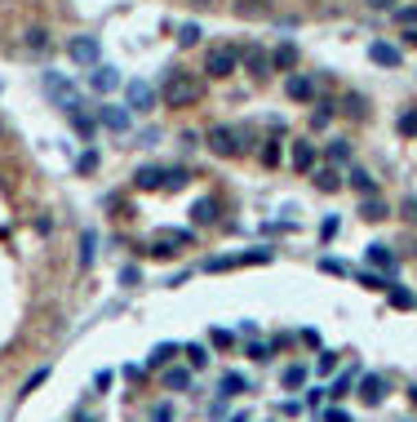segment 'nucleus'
<instances>
[{
  "label": "nucleus",
  "instance_id": "37",
  "mask_svg": "<svg viewBox=\"0 0 417 422\" xmlns=\"http://www.w3.org/2000/svg\"><path fill=\"white\" fill-rule=\"evenodd\" d=\"M27 45H32V49H45V45H49V36H45V27H32V32H27Z\"/></svg>",
  "mask_w": 417,
  "mask_h": 422
},
{
  "label": "nucleus",
  "instance_id": "10",
  "mask_svg": "<svg viewBox=\"0 0 417 422\" xmlns=\"http://www.w3.org/2000/svg\"><path fill=\"white\" fill-rule=\"evenodd\" d=\"M67 54L75 62H98V40H93V36H75V40L67 45Z\"/></svg>",
  "mask_w": 417,
  "mask_h": 422
},
{
  "label": "nucleus",
  "instance_id": "50",
  "mask_svg": "<svg viewBox=\"0 0 417 422\" xmlns=\"http://www.w3.org/2000/svg\"><path fill=\"white\" fill-rule=\"evenodd\" d=\"M373 9H395V0H368Z\"/></svg>",
  "mask_w": 417,
  "mask_h": 422
},
{
  "label": "nucleus",
  "instance_id": "38",
  "mask_svg": "<svg viewBox=\"0 0 417 422\" xmlns=\"http://www.w3.org/2000/svg\"><path fill=\"white\" fill-rule=\"evenodd\" d=\"M45 378H49V369H36V373H32V378H27V382H23V396H32V391H36V387H40V382H45Z\"/></svg>",
  "mask_w": 417,
  "mask_h": 422
},
{
  "label": "nucleus",
  "instance_id": "39",
  "mask_svg": "<svg viewBox=\"0 0 417 422\" xmlns=\"http://www.w3.org/2000/svg\"><path fill=\"white\" fill-rule=\"evenodd\" d=\"M262 165H267V169H276V165H280V147H276V143L262 147Z\"/></svg>",
  "mask_w": 417,
  "mask_h": 422
},
{
  "label": "nucleus",
  "instance_id": "17",
  "mask_svg": "<svg viewBox=\"0 0 417 422\" xmlns=\"http://www.w3.org/2000/svg\"><path fill=\"white\" fill-rule=\"evenodd\" d=\"M89 84H93L98 93H107V89H116V84H120V76H116V67H93Z\"/></svg>",
  "mask_w": 417,
  "mask_h": 422
},
{
  "label": "nucleus",
  "instance_id": "7",
  "mask_svg": "<svg viewBox=\"0 0 417 422\" xmlns=\"http://www.w3.org/2000/svg\"><path fill=\"white\" fill-rule=\"evenodd\" d=\"M284 93H289L293 102H315V84H311V76H302V71H289Z\"/></svg>",
  "mask_w": 417,
  "mask_h": 422
},
{
  "label": "nucleus",
  "instance_id": "34",
  "mask_svg": "<svg viewBox=\"0 0 417 422\" xmlns=\"http://www.w3.org/2000/svg\"><path fill=\"white\" fill-rule=\"evenodd\" d=\"M187 178H191L187 169H169V174H165V191H178V187H187Z\"/></svg>",
  "mask_w": 417,
  "mask_h": 422
},
{
  "label": "nucleus",
  "instance_id": "47",
  "mask_svg": "<svg viewBox=\"0 0 417 422\" xmlns=\"http://www.w3.org/2000/svg\"><path fill=\"white\" fill-rule=\"evenodd\" d=\"M324 422H350V418L342 414V409H329V414H324Z\"/></svg>",
  "mask_w": 417,
  "mask_h": 422
},
{
  "label": "nucleus",
  "instance_id": "1",
  "mask_svg": "<svg viewBox=\"0 0 417 422\" xmlns=\"http://www.w3.org/2000/svg\"><path fill=\"white\" fill-rule=\"evenodd\" d=\"M160 98H165V107H174V111L178 107H195V102L204 98V80L191 76V71H182V67H169Z\"/></svg>",
  "mask_w": 417,
  "mask_h": 422
},
{
  "label": "nucleus",
  "instance_id": "6",
  "mask_svg": "<svg viewBox=\"0 0 417 422\" xmlns=\"http://www.w3.org/2000/svg\"><path fill=\"white\" fill-rule=\"evenodd\" d=\"M240 62H244V67H249L258 80H267L271 71H276V67H271V54H267V49H258V45H249V49L240 54Z\"/></svg>",
  "mask_w": 417,
  "mask_h": 422
},
{
  "label": "nucleus",
  "instance_id": "31",
  "mask_svg": "<svg viewBox=\"0 0 417 422\" xmlns=\"http://www.w3.org/2000/svg\"><path fill=\"white\" fill-rule=\"evenodd\" d=\"M178 45H187V49H191V45H200V27H195V23H182V27H178Z\"/></svg>",
  "mask_w": 417,
  "mask_h": 422
},
{
  "label": "nucleus",
  "instance_id": "29",
  "mask_svg": "<svg viewBox=\"0 0 417 422\" xmlns=\"http://www.w3.org/2000/svg\"><path fill=\"white\" fill-rule=\"evenodd\" d=\"M315 107H320V111H311V125H315V129H324L329 120H333V102H329V98H320Z\"/></svg>",
  "mask_w": 417,
  "mask_h": 422
},
{
  "label": "nucleus",
  "instance_id": "48",
  "mask_svg": "<svg viewBox=\"0 0 417 422\" xmlns=\"http://www.w3.org/2000/svg\"><path fill=\"white\" fill-rule=\"evenodd\" d=\"M404 45H409V49H417V27H409V32H404Z\"/></svg>",
  "mask_w": 417,
  "mask_h": 422
},
{
  "label": "nucleus",
  "instance_id": "27",
  "mask_svg": "<svg viewBox=\"0 0 417 422\" xmlns=\"http://www.w3.org/2000/svg\"><path fill=\"white\" fill-rule=\"evenodd\" d=\"M350 387H355V373H337V382H333V391H329V396H333V400H346L350 396Z\"/></svg>",
  "mask_w": 417,
  "mask_h": 422
},
{
  "label": "nucleus",
  "instance_id": "35",
  "mask_svg": "<svg viewBox=\"0 0 417 422\" xmlns=\"http://www.w3.org/2000/svg\"><path fill=\"white\" fill-rule=\"evenodd\" d=\"M187 360H191V369H204V364H208V351H204L200 342H191V347H187Z\"/></svg>",
  "mask_w": 417,
  "mask_h": 422
},
{
  "label": "nucleus",
  "instance_id": "16",
  "mask_svg": "<svg viewBox=\"0 0 417 422\" xmlns=\"http://www.w3.org/2000/svg\"><path fill=\"white\" fill-rule=\"evenodd\" d=\"M98 125L125 129V125H129V111H125V107H98Z\"/></svg>",
  "mask_w": 417,
  "mask_h": 422
},
{
  "label": "nucleus",
  "instance_id": "11",
  "mask_svg": "<svg viewBox=\"0 0 417 422\" xmlns=\"http://www.w3.org/2000/svg\"><path fill=\"white\" fill-rule=\"evenodd\" d=\"M271 67H276V71H293V67H298V45H293V40H280L276 54H271Z\"/></svg>",
  "mask_w": 417,
  "mask_h": 422
},
{
  "label": "nucleus",
  "instance_id": "23",
  "mask_svg": "<svg viewBox=\"0 0 417 422\" xmlns=\"http://www.w3.org/2000/svg\"><path fill=\"white\" fill-rule=\"evenodd\" d=\"M213 218H217V200H195L191 222H213Z\"/></svg>",
  "mask_w": 417,
  "mask_h": 422
},
{
  "label": "nucleus",
  "instance_id": "25",
  "mask_svg": "<svg viewBox=\"0 0 417 422\" xmlns=\"http://www.w3.org/2000/svg\"><path fill=\"white\" fill-rule=\"evenodd\" d=\"M165 387L169 391H187V387H191V373H187V369H169L165 373Z\"/></svg>",
  "mask_w": 417,
  "mask_h": 422
},
{
  "label": "nucleus",
  "instance_id": "20",
  "mask_svg": "<svg viewBox=\"0 0 417 422\" xmlns=\"http://www.w3.org/2000/svg\"><path fill=\"white\" fill-rule=\"evenodd\" d=\"M45 89H49L53 98L62 102V107H67V102H71V84H62V76H58V71H49V76H45Z\"/></svg>",
  "mask_w": 417,
  "mask_h": 422
},
{
  "label": "nucleus",
  "instance_id": "41",
  "mask_svg": "<svg viewBox=\"0 0 417 422\" xmlns=\"http://www.w3.org/2000/svg\"><path fill=\"white\" fill-rule=\"evenodd\" d=\"M75 169H80V174H93V169H98V152H84L80 161H75Z\"/></svg>",
  "mask_w": 417,
  "mask_h": 422
},
{
  "label": "nucleus",
  "instance_id": "43",
  "mask_svg": "<svg viewBox=\"0 0 417 422\" xmlns=\"http://www.w3.org/2000/svg\"><path fill=\"white\" fill-rule=\"evenodd\" d=\"M337 369V355L333 351H320V373H333Z\"/></svg>",
  "mask_w": 417,
  "mask_h": 422
},
{
  "label": "nucleus",
  "instance_id": "21",
  "mask_svg": "<svg viewBox=\"0 0 417 422\" xmlns=\"http://www.w3.org/2000/svg\"><path fill=\"white\" fill-rule=\"evenodd\" d=\"M368 262H373V267H386V271H395V253L386 249V245H368Z\"/></svg>",
  "mask_w": 417,
  "mask_h": 422
},
{
  "label": "nucleus",
  "instance_id": "2",
  "mask_svg": "<svg viewBox=\"0 0 417 422\" xmlns=\"http://www.w3.org/2000/svg\"><path fill=\"white\" fill-rule=\"evenodd\" d=\"M208 152L222 156V161L244 156V129H235V125H213V129H208Z\"/></svg>",
  "mask_w": 417,
  "mask_h": 422
},
{
  "label": "nucleus",
  "instance_id": "8",
  "mask_svg": "<svg viewBox=\"0 0 417 422\" xmlns=\"http://www.w3.org/2000/svg\"><path fill=\"white\" fill-rule=\"evenodd\" d=\"M311 178H315V187H320V191H329V196L342 191V169H337V165H315V169H311Z\"/></svg>",
  "mask_w": 417,
  "mask_h": 422
},
{
  "label": "nucleus",
  "instance_id": "28",
  "mask_svg": "<svg viewBox=\"0 0 417 422\" xmlns=\"http://www.w3.org/2000/svg\"><path fill=\"white\" fill-rule=\"evenodd\" d=\"M93 249H98V236L84 231V236H80V267H93Z\"/></svg>",
  "mask_w": 417,
  "mask_h": 422
},
{
  "label": "nucleus",
  "instance_id": "18",
  "mask_svg": "<svg viewBox=\"0 0 417 422\" xmlns=\"http://www.w3.org/2000/svg\"><path fill=\"white\" fill-rule=\"evenodd\" d=\"M235 14L240 18H271V5L267 0H235Z\"/></svg>",
  "mask_w": 417,
  "mask_h": 422
},
{
  "label": "nucleus",
  "instance_id": "22",
  "mask_svg": "<svg viewBox=\"0 0 417 422\" xmlns=\"http://www.w3.org/2000/svg\"><path fill=\"white\" fill-rule=\"evenodd\" d=\"M329 161H333L337 169L350 165V147H346V138H333V143H329Z\"/></svg>",
  "mask_w": 417,
  "mask_h": 422
},
{
  "label": "nucleus",
  "instance_id": "19",
  "mask_svg": "<svg viewBox=\"0 0 417 422\" xmlns=\"http://www.w3.org/2000/svg\"><path fill=\"white\" fill-rule=\"evenodd\" d=\"M359 213H364L368 222H382V218H386V213H391V209H386V200H377V196H364V204H359Z\"/></svg>",
  "mask_w": 417,
  "mask_h": 422
},
{
  "label": "nucleus",
  "instance_id": "5",
  "mask_svg": "<svg viewBox=\"0 0 417 422\" xmlns=\"http://www.w3.org/2000/svg\"><path fill=\"white\" fill-rule=\"evenodd\" d=\"M125 98H129V111H156V89L147 80H134L125 89Z\"/></svg>",
  "mask_w": 417,
  "mask_h": 422
},
{
  "label": "nucleus",
  "instance_id": "3",
  "mask_svg": "<svg viewBox=\"0 0 417 422\" xmlns=\"http://www.w3.org/2000/svg\"><path fill=\"white\" fill-rule=\"evenodd\" d=\"M235 67H240V49H231V45H213V49H204V71L213 80L235 76Z\"/></svg>",
  "mask_w": 417,
  "mask_h": 422
},
{
  "label": "nucleus",
  "instance_id": "33",
  "mask_svg": "<svg viewBox=\"0 0 417 422\" xmlns=\"http://www.w3.org/2000/svg\"><path fill=\"white\" fill-rule=\"evenodd\" d=\"M302 382H307V369H302V364H289V369H284V387H302Z\"/></svg>",
  "mask_w": 417,
  "mask_h": 422
},
{
  "label": "nucleus",
  "instance_id": "52",
  "mask_svg": "<svg viewBox=\"0 0 417 422\" xmlns=\"http://www.w3.org/2000/svg\"><path fill=\"white\" fill-rule=\"evenodd\" d=\"M84 422H98V418H84Z\"/></svg>",
  "mask_w": 417,
  "mask_h": 422
},
{
  "label": "nucleus",
  "instance_id": "32",
  "mask_svg": "<svg viewBox=\"0 0 417 422\" xmlns=\"http://www.w3.org/2000/svg\"><path fill=\"white\" fill-rule=\"evenodd\" d=\"M240 391H249V382H244L240 373H226V378H222V396H240Z\"/></svg>",
  "mask_w": 417,
  "mask_h": 422
},
{
  "label": "nucleus",
  "instance_id": "13",
  "mask_svg": "<svg viewBox=\"0 0 417 422\" xmlns=\"http://www.w3.org/2000/svg\"><path fill=\"white\" fill-rule=\"evenodd\" d=\"M382 391H386V378H382V373H368V378L359 382V396H364V405H382Z\"/></svg>",
  "mask_w": 417,
  "mask_h": 422
},
{
  "label": "nucleus",
  "instance_id": "12",
  "mask_svg": "<svg viewBox=\"0 0 417 422\" xmlns=\"http://www.w3.org/2000/svg\"><path fill=\"white\" fill-rule=\"evenodd\" d=\"M368 58H373L377 67H400V49H395V45H386V40H373V45H368Z\"/></svg>",
  "mask_w": 417,
  "mask_h": 422
},
{
  "label": "nucleus",
  "instance_id": "42",
  "mask_svg": "<svg viewBox=\"0 0 417 422\" xmlns=\"http://www.w3.org/2000/svg\"><path fill=\"white\" fill-rule=\"evenodd\" d=\"M395 18H400L404 27H417V5H409V9H395Z\"/></svg>",
  "mask_w": 417,
  "mask_h": 422
},
{
  "label": "nucleus",
  "instance_id": "36",
  "mask_svg": "<svg viewBox=\"0 0 417 422\" xmlns=\"http://www.w3.org/2000/svg\"><path fill=\"white\" fill-rule=\"evenodd\" d=\"M208 342H213V347H222V351H226V347H235V333H226V329H213V333H208Z\"/></svg>",
  "mask_w": 417,
  "mask_h": 422
},
{
  "label": "nucleus",
  "instance_id": "51",
  "mask_svg": "<svg viewBox=\"0 0 417 422\" xmlns=\"http://www.w3.org/2000/svg\"><path fill=\"white\" fill-rule=\"evenodd\" d=\"M409 396H413V405H417V387H409Z\"/></svg>",
  "mask_w": 417,
  "mask_h": 422
},
{
  "label": "nucleus",
  "instance_id": "26",
  "mask_svg": "<svg viewBox=\"0 0 417 422\" xmlns=\"http://www.w3.org/2000/svg\"><path fill=\"white\" fill-rule=\"evenodd\" d=\"M386 298H391L395 312H409V307H417V303H413V294H409V289H400V285H391V294H386Z\"/></svg>",
  "mask_w": 417,
  "mask_h": 422
},
{
  "label": "nucleus",
  "instance_id": "49",
  "mask_svg": "<svg viewBox=\"0 0 417 422\" xmlns=\"http://www.w3.org/2000/svg\"><path fill=\"white\" fill-rule=\"evenodd\" d=\"M151 422H169V405H160L156 414H151Z\"/></svg>",
  "mask_w": 417,
  "mask_h": 422
},
{
  "label": "nucleus",
  "instance_id": "44",
  "mask_svg": "<svg viewBox=\"0 0 417 422\" xmlns=\"http://www.w3.org/2000/svg\"><path fill=\"white\" fill-rule=\"evenodd\" d=\"M307 405H311V409H320V405H324V391L311 387V391H307Z\"/></svg>",
  "mask_w": 417,
  "mask_h": 422
},
{
  "label": "nucleus",
  "instance_id": "24",
  "mask_svg": "<svg viewBox=\"0 0 417 422\" xmlns=\"http://www.w3.org/2000/svg\"><path fill=\"white\" fill-rule=\"evenodd\" d=\"M174 355H178V347H169V342H160V347H156V351H151V355H147V364H151V369H160V364H169V360H174Z\"/></svg>",
  "mask_w": 417,
  "mask_h": 422
},
{
  "label": "nucleus",
  "instance_id": "30",
  "mask_svg": "<svg viewBox=\"0 0 417 422\" xmlns=\"http://www.w3.org/2000/svg\"><path fill=\"white\" fill-rule=\"evenodd\" d=\"M395 125H400V134H404V138H417V107L400 111V120H395Z\"/></svg>",
  "mask_w": 417,
  "mask_h": 422
},
{
  "label": "nucleus",
  "instance_id": "40",
  "mask_svg": "<svg viewBox=\"0 0 417 422\" xmlns=\"http://www.w3.org/2000/svg\"><path fill=\"white\" fill-rule=\"evenodd\" d=\"M249 360H253V364H267V360H271V351H267L262 342H249Z\"/></svg>",
  "mask_w": 417,
  "mask_h": 422
},
{
  "label": "nucleus",
  "instance_id": "46",
  "mask_svg": "<svg viewBox=\"0 0 417 422\" xmlns=\"http://www.w3.org/2000/svg\"><path fill=\"white\" fill-rule=\"evenodd\" d=\"M107 387H111V373H107V369H102V373H98V378H93V391H107Z\"/></svg>",
  "mask_w": 417,
  "mask_h": 422
},
{
  "label": "nucleus",
  "instance_id": "45",
  "mask_svg": "<svg viewBox=\"0 0 417 422\" xmlns=\"http://www.w3.org/2000/svg\"><path fill=\"white\" fill-rule=\"evenodd\" d=\"M400 209H404V218H409V222H417V200H413V196H409V200L400 204Z\"/></svg>",
  "mask_w": 417,
  "mask_h": 422
},
{
  "label": "nucleus",
  "instance_id": "9",
  "mask_svg": "<svg viewBox=\"0 0 417 422\" xmlns=\"http://www.w3.org/2000/svg\"><path fill=\"white\" fill-rule=\"evenodd\" d=\"M293 169H298V174H311V169H315V143L293 138Z\"/></svg>",
  "mask_w": 417,
  "mask_h": 422
},
{
  "label": "nucleus",
  "instance_id": "15",
  "mask_svg": "<svg viewBox=\"0 0 417 422\" xmlns=\"http://www.w3.org/2000/svg\"><path fill=\"white\" fill-rule=\"evenodd\" d=\"M165 174H169V169L147 165V169H138V174H134V183L142 187V191H151V187H165Z\"/></svg>",
  "mask_w": 417,
  "mask_h": 422
},
{
  "label": "nucleus",
  "instance_id": "14",
  "mask_svg": "<svg viewBox=\"0 0 417 422\" xmlns=\"http://www.w3.org/2000/svg\"><path fill=\"white\" fill-rule=\"evenodd\" d=\"M346 178H350V187H355V191H359V196H377V178H373V174H368V169H359V165H350V174H346Z\"/></svg>",
  "mask_w": 417,
  "mask_h": 422
},
{
  "label": "nucleus",
  "instance_id": "4",
  "mask_svg": "<svg viewBox=\"0 0 417 422\" xmlns=\"http://www.w3.org/2000/svg\"><path fill=\"white\" fill-rule=\"evenodd\" d=\"M276 253L271 249H244V253H231V258H208L204 271H231V267H258V262H271Z\"/></svg>",
  "mask_w": 417,
  "mask_h": 422
}]
</instances>
